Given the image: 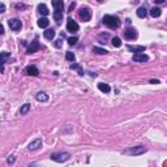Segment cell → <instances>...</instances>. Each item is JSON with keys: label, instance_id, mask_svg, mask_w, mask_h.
<instances>
[{"label": "cell", "instance_id": "1", "mask_svg": "<svg viewBox=\"0 0 167 167\" xmlns=\"http://www.w3.org/2000/svg\"><path fill=\"white\" fill-rule=\"evenodd\" d=\"M102 22H103L106 26L110 27V29H118V27L120 26V24H121V21L119 20V17H116V16H114V15H106V16H103Z\"/></svg>", "mask_w": 167, "mask_h": 167}, {"label": "cell", "instance_id": "2", "mask_svg": "<svg viewBox=\"0 0 167 167\" xmlns=\"http://www.w3.org/2000/svg\"><path fill=\"white\" fill-rule=\"evenodd\" d=\"M51 161H55L58 163H63V162H67V161L71 159V154L67 152H60V153H52L50 155Z\"/></svg>", "mask_w": 167, "mask_h": 167}, {"label": "cell", "instance_id": "3", "mask_svg": "<svg viewBox=\"0 0 167 167\" xmlns=\"http://www.w3.org/2000/svg\"><path fill=\"white\" fill-rule=\"evenodd\" d=\"M144 153H146V147L142 146V145H137V146L129 147V149H125L123 152V154L133 155V157H136V155H141V154H144Z\"/></svg>", "mask_w": 167, "mask_h": 167}, {"label": "cell", "instance_id": "4", "mask_svg": "<svg viewBox=\"0 0 167 167\" xmlns=\"http://www.w3.org/2000/svg\"><path fill=\"white\" fill-rule=\"evenodd\" d=\"M79 17L81 18L84 22L90 21V18H91V9H90L89 7H82V8H80V11H79Z\"/></svg>", "mask_w": 167, "mask_h": 167}, {"label": "cell", "instance_id": "5", "mask_svg": "<svg viewBox=\"0 0 167 167\" xmlns=\"http://www.w3.org/2000/svg\"><path fill=\"white\" fill-rule=\"evenodd\" d=\"M79 29H80L79 24H77L73 18L69 17L68 20H67V32H69V33H72V34H73V33L79 32Z\"/></svg>", "mask_w": 167, "mask_h": 167}, {"label": "cell", "instance_id": "6", "mask_svg": "<svg viewBox=\"0 0 167 167\" xmlns=\"http://www.w3.org/2000/svg\"><path fill=\"white\" fill-rule=\"evenodd\" d=\"M137 30L136 29H133V27H128V29H125L124 30V37H125V39H128V41H133V39H136L137 38Z\"/></svg>", "mask_w": 167, "mask_h": 167}, {"label": "cell", "instance_id": "7", "mask_svg": "<svg viewBox=\"0 0 167 167\" xmlns=\"http://www.w3.org/2000/svg\"><path fill=\"white\" fill-rule=\"evenodd\" d=\"M8 25H9L11 30H13V32H18L22 26L21 21L18 18H11V20H8Z\"/></svg>", "mask_w": 167, "mask_h": 167}, {"label": "cell", "instance_id": "8", "mask_svg": "<svg viewBox=\"0 0 167 167\" xmlns=\"http://www.w3.org/2000/svg\"><path fill=\"white\" fill-rule=\"evenodd\" d=\"M11 58V54L8 51H3L0 52V73H3L4 72V64L7 62L8 59Z\"/></svg>", "mask_w": 167, "mask_h": 167}, {"label": "cell", "instance_id": "9", "mask_svg": "<svg viewBox=\"0 0 167 167\" xmlns=\"http://www.w3.org/2000/svg\"><path fill=\"white\" fill-rule=\"evenodd\" d=\"M132 60L136 63H146L149 60V56L146 54H135L132 56Z\"/></svg>", "mask_w": 167, "mask_h": 167}, {"label": "cell", "instance_id": "10", "mask_svg": "<svg viewBox=\"0 0 167 167\" xmlns=\"http://www.w3.org/2000/svg\"><path fill=\"white\" fill-rule=\"evenodd\" d=\"M41 48V46H39V42H38L37 39H34L30 43V46L27 47V50H26V52L27 54H34V52H37L38 50Z\"/></svg>", "mask_w": 167, "mask_h": 167}, {"label": "cell", "instance_id": "11", "mask_svg": "<svg viewBox=\"0 0 167 167\" xmlns=\"http://www.w3.org/2000/svg\"><path fill=\"white\" fill-rule=\"evenodd\" d=\"M41 146H42V138H35L34 141H32V142L29 144L27 149H29L30 152H34V150H38V149H39Z\"/></svg>", "mask_w": 167, "mask_h": 167}, {"label": "cell", "instance_id": "12", "mask_svg": "<svg viewBox=\"0 0 167 167\" xmlns=\"http://www.w3.org/2000/svg\"><path fill=\"white\" fill-rule=\"evenodd\" d=\"M25 73H26L27 76H38L39 71H38V68L35 65H27L26 68H25Z\"/></svg>", "mask_w": 167, "mask_h": 167}, {"label": "cell", "instance_id": "13", "mask_svg": "<svg viewBox=\"0 0 167 167\" xmlns=\"http://www.w3.org/2000/svg\"><path fill=\"white\" fill-rule=\"evenodd\" d=\"M127 48L131 52H136V54H142V51H145L146 47H145V46H131V44H128Z\"/></svg>", "mask_w": 167, "mask_h": 167}, {"label": "cell", "instance_id": "14", "mask_svg": "<svg viewBox=\"0 0 167 167\" xmlns=\"http://www.w3.org/2000/svg\"><path fill=\"white\" fill-rule=\"evenodd\" d=\"M43 37L46 38V39H48V41H52L54 39V37H55V30L54 29H46L43 32Z\"/></svg>", "mask_w": 167, "mask_h": 167}, {"label": "cell", "instance_id": "15", "mask_svg": "<svg viewBox=\"0 0 167 167\" xmlns=\"http://www.w3.org/2000/svg\"><path fill=\"white\" fill-rule=\"evenodd\" d=\"M35 99L38 102H47L48 101V95H47L44 91H39V93L35 94Z\"/></svg>", "mask_w": 167, "mask_h": 167}, {"label": "cell", "instance_id": "16", "mask_svg": "<svg viewBox=\"0 0 167 167\" xmlns=\"http://www.w3.org/2000/svg\"><path fill=\"white\" fill-rule=\"evenodd\" d=\"M52 7L55 8V11H62L64 8V1L63 0H52Z\"/></svg>", "mask_w": 167, "mask_h": 167}, {"label": "cell", "instance_id": "17", "mask_svg": "<svg viewBox=\"0 0 167 167\" xmlns=\"http://www.w3.org/2000/svg\"><path fill=\"white\" fill-rule=\"evenodd\" d=\"M37 24H38V26L39 27H42V29H46V27L50 25V21H48V18L47 17H41Z\"/></svg>", "mask_w": 167, "mask_h": 167}, {"label": "cell", "instance_id": "18", "mask_svg": "<svg viewBox=\"0 0 167 167\" xmlns=\"http://www.w3.org/2000/svg\"><path fill=\"white\" fill-rule=\"evenodd\" d=\"M161 15H162V9H161V8L154 7V8H152V9H150V16H152L153 18L159 17Z\"/></svg>", "mask_w": 167, "mask_h": 167}, {"label": "cell", "instance_id": "19", "mask_svg": "<svg viewBox=\"0 0 167 167\" xmlns=\"http://www.w3.org/2000/svg\"><path fill=\"white\" fill-rule=\"evenodd\" d=\"M98 89L102 91V93H106V94L111 91L110 85H108V84H105V82H99V84H98Z\"/></svg>", "mask_w": 167, "mask_h": 167}, {"label": "cell", "instance_id": "20", "mask_svg": "<svg viewBox=\"0 0 167 167\" xmlns=\"http://www.w3.org/2000/svg\"><path fill=\"white\" fill-rule=\"evenodd\" d=\"M52 16H54V20L56 21L58 24H60V22L63 21V12L62 11H55Z\"/></svg>", "mask_w": 167, "mask_h": 167}, {"label": "cell", "instance_id": "21", "mask_svg": "<svg viewBox=\"0 0 167 167\" xmlns=\"http://www.w3.org/2000/svg\"><path fill=\"white\" fill-rule=\"evenodd\" d=\"M38 12L43 16L48 15V8L46 7V4H38Z\"/></svg>", "mask_w": 167, "mask_h": 167}, {"label": "cell", "instance_id": "22", "mask_svg": "<svg viewBox=\"0 0 167 167\" xmlns=\"http://www.w3.org/2000/svg\"><path fill=\"white\" fill-rule=\"evenodd\" d=\"M136 13H137V16H138L140 18H145V17H146V15H147V11H146V8L140 7L137 11H136Z\"/></svg>", "mask_w": 167, "mask_h": 167}, {"label": "cell", "instance_id": "23", "mask_svg": "<svg viewBox=\"0 0 167 167\" xmlns=\"http://www.w3.org/2000/svg\"><path fill=\"white\" fill-rule=\"evenodd\" d=\"M30 108H32V106H30V103H25V105H22V106H21V108H20V114H21V115H26V114L30 111Z\"/></svg>", "mask_w": 167, "mask_h": 167}, {"label": "cell", "instance_id": "24", "mask_svg": "<svg viewBox=\"0 0 167 167\" xmlns=\"http://www.w3.org/2000/svg\"><path fill=\"white\" fill-rule=\"evenodd\" d=\"M93 52H95V54H98V55H106V54H108L107 50L101 48V47H93Z\"/></svg>", "mask_w": 167, "mask_h": 167}, {"label": "cell", "instance_id": "25", "mask_svg": "<svg viewBox=\"0 0 167 167\" xmlns=\"http://www.w3.org/2000/svg\"><path fill=\"white\" fill-rule=\"evenodd\" d=\"M111 42H112V46L116 47V48H119V47H121V41L119 37H114L112 39H111Z\"/></svg>", "mask_w": 167, "mask_h": 167}, {"label": "cell", "instance_id": "26", "mask_svg": "<svg viewBox=\"0 0 167 167\" xmlns=\"http://www.w3.org/2000/svg\"><path fill=\"white\" fill-rule=\"evenodd\" d=\"M74 59H76V56H74L73 52H71V51L65 52V60L67 62H74Z\"/></svg>", "mask_w": 167, "mask_h": 167}, {"label": "cell", "instance_id": "27", "mask_svg": "<svg viewBox=\"0 0 167 167\" xmlns=\"http://www.w3.org/2000/svg\"><path fill=\"white\" fill-rule=\"evenodd\" d=\"M71 69H77L80 76H84V71L81 69V67H80L79 64H71Z\"/></svg>", "mask_w": 167, "mask_h": 167}, {"label": "cell", "instance_id": "28", "mask_svg": "<svg viewBox=\"0 0 167 167\" xmlns=\"http://www.w3.org/2000/svg\"><path fill=\"white\" fill-rule=\"evenodd\" d=\"M16 162V157H15V155H9V157H8L7 158V165H13V163H15Z\"/></svg>", "mask_w": 167, "mask_h": 167}, {"label": "cell", "instance_id": "29", "mask_svg": "<svg viewBox=\"0 0 167 167\" xmlns=\"http://www.w3.org/2000/svg\"><path fill=\"white\" fill-rule=\"evenodd\" d=\"M77 37H71V38H68V44L69 46H74V44L77 43Z\"/></svg>", "mask_w": 167, "mask_h": 167}, {"label": "cell", "instance_id": "30", "mask_svg": "<svg viewBox=\"0 0 167 167\" xmlns=\"http://www.w3.org/2000/svg\"><path fill=\"white\" fill-rule=\"evenodd\" d=\"M62 39H56V41H55L54 42V46L55 47H56V48H60V47H62Z\"/></svg>", "mask_w": 167, "mask_h": 167}, {"label": "cell", "instance_id": "31", "mask_svg": "<svg viewBox=\"0 0 167 167\" xmlns=\"http://www.w3.org/2000/svg\"><path fill=\"white\" fill-rule=\"evenodd\" d=\"M108 38V34L107 33H106V34H101L99 35V39H103V42H102V43H106V39H107Z\"/></svg>", "mask_w": 167, "mask_h": 167}, {"label": "cell", "instance_id": "32", "mask_svg": "<svg viewBox=\"0 0 167 167\" xmlns=\"http://www.w3.org/2000/svg\"><path fill=\"white\" fill-rule=\"evenodd\" d=\"M16 8H17V9H26V5L25 4H20V3H17V4H16Z\"/></svg>", "mask_w": 167, "mask_h": 167}, {"label": "cell", "instance_id": "33", "mask_svg": "<svg viewBox=\"0 0 167 167\" xmlns=\"http://www.w3.org/2000/svg\"><path fill=\"white\" fill-rule=\"evenodd\" d=\"M74 7H76V1L71 3V4H69V9H68V12H72V11L74 9Z\"/></svg>", "mask_w": 167, "mask_h": 167}, {"label": "cell", "instance_id": "34", "mask_svg": "<svg viewBox=\"0 0 167 167\" xmlns=\"http://www.w3.org/2000/svg\"><path fill=\"white\" fill-rule=\"evenodd\" d=\"M4 12H5V4L0 3V13H4Z\"/></svg>", "mask_w": 167, "mask_h": 167}, {"label": "cell", "instance_id": "35", "mask_svg": "<svg viewBox=\"0 0 167 167\" xmlns=\"http://www.w3.org/2000/svg\"><path fill=\"white\" fill-rule=\"evenodd\" d=\"M3 34H4V26L0 24V35H3Z\"/></svg>", "mask_w": 167, "mask_h": 167}, {"label": "cell", "instance_id": "36", "mask_svg": "<svg viewBox=\"0 0 167 167\" xmlns=\"http://www.w3.org/2000/svg\"><path fill=\"white\" fill-rule=\"evenodd\" d=\"M155 4H162V3H165V0H154Z\"/></svg>", "mask_w": 167, "mask_h": 167}, {"label": "cell", "instance_id": "37", "mask_svg": "<svg viewBox=\"0 0 167 167\" xmlns=\"http://www.w3.org/2000/svg\"><path fill=\"white\" fill-rule=\"evenodd\" d=\"M150 84H159V80H150Z\"/></svg>", "mask_w": 167, "mask_h": 167}]
</instances>
